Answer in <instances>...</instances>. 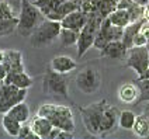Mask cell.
<instances>
[{"label":"cell","instance_id":"obj_1","mask_svg":"<svg viewBox=\"0 0 149 139\" xmlns=\"http://www.w3.org/2000/svg\"><path fill=\"white\" fill-rule=\"evenodd\" d=\"M47 17L41 11V8L31 3L30 0L21 1V8L18 13V24H17V33L21 37H30L34 30L41 24Z\"/></svg>","mask_w":149,"mask_h":139},{"label":"cell","instance_id":"obj_2","mask_svg":"<svg viewBox=\"0 0 149 139\" xmlns=\"http://www.w3.org/2000/svg\"><path fill=\"white\" fill-rule=\"evenodd\" d=\"M37 114L48 118L51 122L54 124V126L74 132V126H76L74 117L72 110L68 106H62V104H42L38 108Z\"/></svg>","mask_w":149,"mask_h":139},{"label":"cell","instance_id":"obj_3","mask_svg":"<svg viewBox=\"0 0 149 139\" xmlns=\"http://www.w3.org/2000/svg\"><path fill=\"white\" fill-rule=\"evenodd\" d=\"M107 100H100L97 103H93L89 106L79 107V113L82 117L83 125L86 131L91 135H100L101 122H103V115L107 108Z\"/></svg>","mask_w":149,"mask_h":139},{"label":"cell","instance_id":"obj_4","mask_svg":"<svg viewBox=\"0 0 149 139\" xmlns=\"http://www.w3.org/2000/svg\"><path fill=\"white\" fill-rule=\"evenodd\" d=\"M61 30H62L61 21L45 18L41 24L34 30V33L30 35V44L33 47H35V48H41V47H45V45H49L56 38H59Z\"/></svg>","mask_w":149,"mask_h":139},{"label":"cell","instance_id":"obj_5","mask_svg":"<svg viewBox=\"0 0 149 139\" xmlns=\"http://www.w3.org/2000/svg\"><path fill=\"white\" fill-rule=\"evenodd\" d=\"M104 17L100 13L94 11L89 14V20L84 24L80 33H79V41H77V58H82L89 49L94 45L96 41V35L100 28V24L103 21Z\"/></svg>","mask_w":149,"mask_h":139},{"label":"cell","instance_id":"obj_6","mask_svg":"<svg viewBox=\"0 0 149 139\" xmlns=\"http://www.w3.org/2000/svg\"><path fill=\"white\" fill-rule=\"evenodd\" d=\"M42 91L51 97L68 98V82L63 74L48 70L42 79Z\"/></svg>","mask_w":149,"mask_h":139},{"label":"cell","instance_id":"obj_7","mask_svg":"<svg viewBox=\"0 0 149 139\" xmlns=\"http://www.w3.org/2000/svg\"><path fill=\"white\" fill-rule=\"evenodd\" d=\"M27 90L28 89H20L14 84L3 82L1 93H0V114L8 113L10 108L24 101L27 97Z\"/></svg>","mask_w":149,"mask_h":139},{"label":"cell","instance_id":"obj_8","mask_svg":"<svg viewBox=\"0 0 149 139\" xmlns=\"http://www.w3.org/2000/svg\"><path fill=\"white\" fill-rule=\"evenodd\" d=\"M76 86L83 94L96 93L101 86V76H100L99 70L91 66L83 67L76 76Z\"/></svg>","mask_w":149,"mask_h":139},{"label":"cell","instance_id":"obj_9","mask_svg":"<svg viewBox=\"0 0 149 139\" xmlns=\"http://www.w3.org/2000/svg\"><path fill=\"white\" fill-rule=\"evenodd\" d=\"M127 67L132 69L135 73L142 74L149 67V48L146 45L143 47H132L128 49L127 58H125Z\"/></svg>","mask_w":149,"mask_h":139},{"label":"cell","instance_id":"obj_10","mask_svg":"<svg viewBox=\"0 0 149 139\" xmlns=\"http://www.w3.org/2000/svg\"><path fill=\"white\" fill-rule=\"evenodd\" d=\"M87 20H89V14L86 11H83L82 8H77V10H74V11L63 17L61 20V24L63 28H70V30L80 33V30L87 23Z\"/></svg>","mask_w":149,"mask_h":139},{"label":"cell","instance_id":"obj_11","mask_svg":"<svg viewBox=\"0 0 149 139\" xmlns=\"http://www.w3.org/2000/svg\"><path fill=\"white\" fill-rule=\"evenodd\" d=\"M120 110L114 106H110L108 104L106 111H104V115H103V122H101V129H100V135L104 136V135H108L114 131L118 125V117H120Z\"/></svg>","mask_w":149,"mask_h":139},{"label":"cell","instance_id":"obj_12","mask_svg":"<svg viewBox=\"0 0 149 139\" xmlns=\"http://www.w3.org/2000/svg\"><path fill=\"white\" fill-rule=\"evenodd\" d=\"M128 48L125 47L123 40L118 41H110L107 45H104L100 49V54L103 58H110V59H124L127 58Z\"/></svg>","mask_w":149,"mask_h":139},{"label":"cell","instance_id":"obj_13","mask_svg":"<svg viewBox=\"0 0 149 139\" xmlns=\"http://www.w3.org/2000/svg\"><path fill=\"white\" fill-rule=\"evenodd\" d=\"M76 67H77L76 60H73L72 58L68 56V55H58V56L52 58V60H51V63H49L51 70H54V72L61 73V74L70 73Z\"/></svg>","mask_w":149,"mask_h":139},{"label":"cell","instance_id":"obj_14","mask_svg":"<svg viewBox=\"0 0 149 139\" xmlns=\"http://www.w3.org/2000/svg\"><path fill=\"white\" fill-rule=\"evenodd\" d=\"M110 41H114V37H113V24L110 21L108 17H104L101 24H100V28L97 31V35H96V41H94V45L97 49H101L104 45H107Z\"/></svg>","mask_w":149,"mask_h":139},{"label":"cell","instance_id":"obj_15","mask_svg":"<svg viewBox=\"0 0 149 139\" xmlns=\"http://www.w3.org/2000/svg\"><path fill=\"white\" fill-rule=\"evenodd\" d=\"M30 124H31L33 131L35 132V135L40 139H49L51 132L55 128L54 124L51 122L48 118H45V117L38 115V114H37V117H34L33 120H31Z\"/></svg>","mask_w":149,"mask_h":139},{"label":"cell","instance_id":"obj_16","mask_svg":"<svg viewBox=\"0 0 149 139\" xmlns=\"http://www.w3.org/2000/svg\"><path fill=\"white\" fill-rule=\"evenodd\" d=\"M4 82L14 84L20 89H28L33 84V79L25 70H14V72H8Z\"/></svg>","mask_w":149,"mask_h":139},{"label":"cell","instance_id":"obj_17","mask_svg":"<svg viewBox=\"0 0 149 139\" xmlns=\"http://www.w3.org/2000/svg\"><path fill=\"white\" fill-rule=\"evenodd\" d=\"M118 98L125 104H132L139 98V89L135 83H125L118 89Z\"/></svg>","mask_w":149,"mask_h":139},{"label":"cell","instance_id":"obj_18","mask_svg":"<svg viewBox=\"0 0 149 139\" xmlns=\"http://www.w3.org/2000/svg\"><path fill=\"white\" fill-rule=\"evenodd\" d=\"M21 125H23V124L20 122L18 120H16L13 115H10L8 113H4L3 117H1V128H3V129L6 131V133L10 135V136L18 138Z\"/></svg>","mask_w":149,"mask_h":139},{"label":"cell","instance_id":"obj_19","mask_svg":"<svg viewBox=\"0 0 149 139\" xmlns=\"http://www.w3.org/2000/svg\"><path fill=\"white\" fill-rule=\"evenodd\" d=\"M6 59L10 72L14 70H24V58L23 54L17 49H6Z\"/></svg>","mask_w":149,"mask_h":139},{"label":"cell","instance_id":"obj_20","mask_svg":"<svg viewBox=\"0 0 149 139\" xmlns=\"http://www.w3.org/2000/svg\"><path fill=\"white\" fill-rule=\"evenodd\" d=\"M142 23H143V18L138 20V21H134V23H130L124 28V35H123V42L125 44V47L130 49L134 47V38L135 35L139 33V28H141Z\"/></svg>","mask_w":149,"mask_h":139},{"label":"cell","instance_id":"obj_21","mask_svg":"<svg viewBox=\"0 0 149 139\" xmlns=\"http://www.w3.org/2000/svg\"><path fill=\"white\" fill-rule=\"evenodd\" d=\"M107 17L110 18V21H111L113 25L124 27V28L131 23L130 13H128V10H124V8H116V10H113Z\"/></svg>","mask_w":149,"mask_h":139},{"label":"cell","instance_id":"obj_22","mask_svg":"<svg viewBox=\"0 0 149 139\" xmlns=\"http://www.w3.org/2000/svg\"><path fill=\"white\" fill-rule=\"evenodd\" d=\"M8 114L13 115V117H14L16 120H18L21 124L28 122V120H30V107H28V104H27L25 101H21V103L16 104L13 108H10Z\"/></svg>","mask_w":149,"mask_h":139},{"label":"cell","instance_id":"obj_23","mask_svg":"<svg viewBox=\"0 0 149 139\" xmlns=\"http://www.w3.org/2000/svg\"><path fill=\"white\" fill-rule=\"evenodd\" d=\"M132 131L139 138H149V118L146 115H136V121H135Z\"/></svg>","mask_w":149,"mask_h":139},{"label":"cell","instance_id":"obj_24","mask_svg":"<svg viewBox=\"0 0 149 139\" xmlns=\"http://www.w3.org/2000/svg\"><path fill=\"white\" fill-rule=\"evenodd\" d=\"M59 41H61V45H62V47L77 45V41H79V33L74 31V30H70V28H63V27H62L61 34H59Z\"/></svg>","mask_w":149,"mask_h":139},{"label":"cell","instance_id":"obj_25","mask_svg":"<svg viewBox=\"0 0 149 139\" xmlns=\"http://www.w3.org/2000/svg\"><path fill=\"white\" fill-rule=\"evenodd\" d=\"M135 121H136V115L134 114L132 111L130 110H123L120 113V117H118V126L121 129H132L134 125H135Z\"/></svg>","mask_w":149,"mask_h":139},{"label":"cell","instance_id":"obj_26","mask_svg":"<svg viewBox=\"0 0 149 139\" xmlns=\"http://www.w3.org/2000/svg\"><path fill=\"white\" fill-rule=\"evenodd\" d=\"M18 17L13 18H0V37H7L17 31Z\"/></svg>","mask_w":149,"mask_h":139},{"label":"cell","instance_id":"obj_27","mask_svg":"<svg viewBox=\"0 0 149 139\" xmlns=\"http://www.w3.org/2000/svg\"><path fill=\"white\" fill-rule=\"evenodd\" d=\"M136 84H138V89H139V98H138V103H146L149 101V79H136Z\"/></svg>","mask_w":149,"mask_h":139},{"label":"cell","instance_id":"obj_28","mask_svg":"<svg viewBox=\"0 0 149 139\" xmlns=\"http://www.w3.org/2000/svg\"><path fill=\"white\" fill-rule=\"evenodd\" d=\"M143 10H145V6L136 4V3H134L132 6L128 8V13H130V17H131V23L143 18Z\"/></svg>","mask_w":149,"mask_h":139},{"label":"cell","instance_id":"obj_29","mask_svg":"<svg viewBox=\"0 0 149 139\" xmlns=\"http://www.w3.org/2000/svg\"><path fill=\"white\" fill-rule=\"evenodd\" d=\"M18 138H21V139H37L38 136H37V135H35V132L33 131L31 124L23 122L21 129H20V133H18Z\"/></svg>","mask_w":149,"mask_h":139},{"label":"cell","instance_id":"obj_30","mask_svg":"<svg viewBox=\"0 0 149 139\" xmlns=\"http://www.w3.org/2000/svg\"><path fill=\"white\" fill-rule=\"evenodd\" d=\"M17 17L14 10L11 8V6L8 4L7 1L4 0H0V18H13Z\"/></svg>","mask_w":149,"mask_h":139},{"label":"cell","instance_id":"obj_31","mask_svg":"<svg viewBox=\"0 0 149 139\" xmlns=\"http://www.w3.org/2000/svg\"><path fill=\"white\" fill-rule=\"evenodd\" d=\"M10 72L7 65V59H6V52L0 49V80H4L7 73Z\"/></svg>","mask_w":149,"mask_h":139},{"label":"cell","instance_id":"obj_32","mask_svg":"<svg viewBox=\"0 0 149 139\" xmlns=\"http://www.w3.org/2000/svg\"><path fill=\"white\" fill-rule=\"evenodd\" d=\"M146 44H148V40L141 33H138L135 35V38H134V47H143Z\"/></svg>","mask_w":149,"mask_h":139},{"label":"cell","instance_id":"obj_33","mask_svg":"<svg viewBox=\"0 0 149 139\" xmlns=\"http://www.w3.org/2000/svg\"><path fill=\"white\" fill-rule=\"evenodd\" d=\"M4 1H7L8 4L11 6V8L14 10L16 16H18V13H20V8H21V1H23V0H4Z\"/></svg>","mask_w":149,"mask_h":139},{"label":"cell","instance_id":"obj_34","mask_svg":"<svg viewBox=\"0 0 149 139\" xmlns=\"http://www.w3.org/2000/svg\"><path fill=\"white\" fill-rule=\"evenodd\" d=\"M134 3H135L134 0H118V1H117V8H124V10H128Z\"/></svg>","mask_w":149,"mask_h":139},{"label":"cell","instance_id":"obj_35","mask_svg":"<svg viewBox=\"0 0 149 139\" xmlns=\"http://www.w3.org/2000/svg\"><path fill=\"white\" fill-rule=\"evenodd\" d=\"M138 79H139V80H142V79H149V67L142 74H139V76H138Z\"/></svg>","mask_w":149,"mask_h":139},{"label":"cell","instance_id":"obj_36","mask_svg":"<svg viewBox=\"0 0 149 139\" xmlns=\"http://www.w3.org/2000/svg\"><path fill=\"white\" fill-rule=\"evenodd\" d=\"M143 18L149 21V3L145 6V10H143Z\"/></svg>","mask_w":149,"mask_h":139},{"label":"cell","instance_id":"obj_37","mask_svg":"<svg viewBox=\"0 0 149 139\" xmlns=\"http://www.w3.org/2000/svg\"><path fill=\"white\" fill-rule=\"evenodd\" d=\"M136 4H141V6H146L149 3V0H134Z\"/></svg>","mask_w":149,"mask_h":139},{"label":"cell","instance_id":"obj_38","mask_svg":"<svg viewBox=\"0 0 149 139\" xmlns=\"http://www.w3.org/2000/svg\"><path fill=\"white\" fill-rule=\"evenodd\" d=\"M143 114L149 118V101H146V106L143 107Z\"/></svg>","mask_w":149,"mask_h":139},{"label":"cell","instance_id":"obj_39","mask_svg":"<svg viewBox=\"0 0 149 139\" xmlns=\"http://www.w3.org/2000/svg\"><path fill=\"white\" fill-rule=\"evenodd\" d=\"M146 47H148V48H149V41H148V44H146Z\"/></svg>","mask_w":149,"mask_h":139}]
</instances>
